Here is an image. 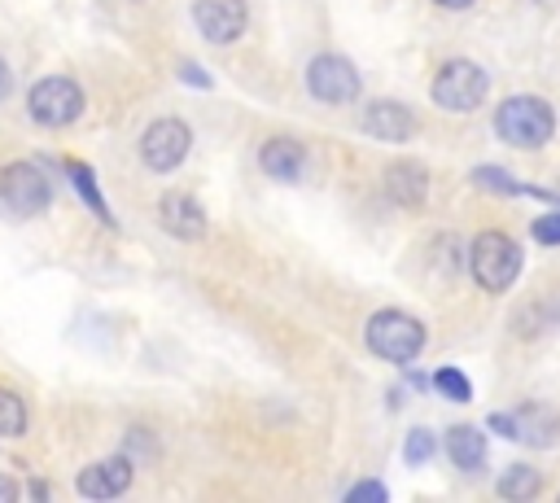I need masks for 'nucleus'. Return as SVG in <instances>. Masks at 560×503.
<instances>
[{
    "label": "nucleus",
    "instance_id": "22",
    "mask_svg": "<svg viewBox=\"0 0 560 503\" xmlns=\"http://www.w3.org/2000/svg\"><path fill=\"white\" fill-rule=\"evenodd\" d=\"M472 184H486L490 192H525V184H516V179L503 175L499 166H477V171H472Z\"/></svg>",
    "mask_w": 560,
    "mask_h": 503
},
{
    "label": "nucleus",
    "instance_id": "4",
    "mask_svg": "<svg viewBox=\"0 0 560 503\" xmlns=\"http://www.w3.org/2000/svg\"><path fill=\"white\" fill-rule=\"evenodd\" d=\"M26 114L39 127H70L83 114V87L70 74H44L26 92Z\"/></svg>",
    "mask_w": 560,
    "mask_h": 503
},
{
    "label": "nucleus",
    "instance_id": "18",
    "mask_svg": "<svg viewBox=\"0 0 560 503\" xmlns=\"http://www.w3.org/2000/svg\"><path fill=\"white\" fill-rule=\"evenodd\" d=\"M494 490H499V499H534L542 490V477L529 464H512V468H503V477H499Z\"/></svg>",
    "mask_w": 560,
    "mask_h": 503
},
{
    "label": "nucleus",
    "instance_id": "15",
    "mask_svg": "<svg viewBox=\"0 0 560 503\" xmlns=\"http://www.w3.org/2000/svg\"><path fill=\"white\" fill-rule=\"evenodd\" d=\"M385 192H389L398 206L416 210V206H424V197H429V171H424L420 162L398 157V162L385 166Z\"/></svg>",
    "mask_w": 560,
    "mask_h": 503
},
{
    "label": "nucleus",
    "instance_id": "20",
    "mask_svg": "<svg viewBox=\"0 0 560 503\" xmlns=\"http://www.w3.org/2000/svg\"><path fill=\"white\" fill-rule=\"evenodd\" d=\"M433 389H438L442 398H451V402H472V381H468L459 367H442V372L433 376Z\"/></svg>",
    "mask_w": 560,
    "mask_h": 503
},
{
    "label": "nucleus",
    "instance_id": "28",
    "mask_svg": "<svg viewBox=\"0 0 560 503\" xmlns=\"http://www.w3.org/2000/svg\"><path fill=\"white\" fill-rule=\"evenodd\" d=\"M433 4H442V9H468L472 0H433Z\"/></svg>",
    "mask_w": 560,
    "mask_h": 503
},
{
    "label": "nucleus",
    "instance_id": "7",
    "mask_svg": "<svg viewBox=\"0 0 560 503\" xmlns=\"http://www.w3.org/2000/svg\"><path fill=\"white\" fill-rule=\"evenodd\" d=\"M0 201L18 214V219H35L48 210L52 201V184L35 162H9L0 171Z\"/></svg>",
    "mask_w": 560,
    "mask_h": 503
},
{
    "label": "nucleus",
    "instance_id": "2",
    "mask_svg": "<svg viewBox=\"0 0 560 503\" xmlns=\"http://www.w3.org/2000/svg\"><path fill=\"white\" fill-rule=\"evenodd\" d=\"M363 341H368V350H372L376 359L407 367L411 359H420L429 332H424V324H420L416 315H407V311H376V315L368 319V328H363Z\"/></svg>",
    "mask_w": 560,
    "mask_h": 503
},
{
    "label": "nucleus",
    "instance_id": "8",
    "mask_svg": "<svg viewBox=\"0 0 560 503\" xmlns=\"http://www.w3.org/2000/svg\"><path fill=\"white\" fill-rule=\"evenodd\" d=\"M188 149H192V131L179 118H153L144 127V136H140V162L149 171H158V175L175 171L188 157Z\"/></svg>",
    "mask_w": 560,
    "mask_h": 503
},
{
    "label": "nucleus",
    "instance_id": "25",
    "mask_svg": "<svg viewBox=\"0 0 560 503\" xmlns=\"http://www.w3.org/2000/svg\"><path fill=\"white\" fill-rule=\"evenodd\" d=\"M179 79H184L188 87H210V83H214V79H210L201 66H192V61H184V66H179Z\"/></svg>",
    "mask_w": 560,
    "mask_h": 503
},
{
    "label": "nucleus",
    "instance_id": "21",
    "mask_svg": "<svg viewBox=\"0 0 560 503\" xmlns=\"http://www.w3.org/2000/svg\"><path fill=\"white\" fill-rule=\"evenodd\" d=\"M433 451H438V442H433L429 429H411L407 442H402V459L407 464H424V459H433Z\"/></svg>",
    "mask_w": 560,
    "mask_h": 503
},
{
    "label": "nucleus",
    "instance_id": "19",
    "mask_svg": "<svg viewBox=\"0 0 560 503\" xmlns=\"http://www.w3.org/2000/svg\"><path fill=\"white\" fill-rule=\"evenodd\" d=\"M26 433V402L13 389H0V437H22Z\"/></svg>",
    "mask_w": 560,
    "mask_h": 503
},
{
    "label": "nucleus",
    "instance_id": "6",
    "mask_svg": "<svg viewBox=\"0 0 560 503\" xmlns=\"http://www.w3.org/2000/svg\"><path fill=\"white\" fill-rule=\"evenodd\" d=\"M490 429L503 433L508 442H525V446L547 451V446H556V437H560V411H556L551 402H525V407H516V411L490 416Z\"/></svg>",
    "mask_w": 560,
    "mask_h": 503
},
{
    "label": "nucleus",
    "instance_id": "9",
    "mask_svg": "<svg viewBox=\"0 0 560 503\" xmlns=\"http://www.w3.org/2000/svg\"><path fill=\"white\" fill-rule=\"evenodd\" d=\"M359 87H363L359 83V70L346 57H337V52H319L306 66V92L315 101H324V105H350L359 96Z\"/></svg>",
    "mask_w": 560,
    "mask_h": 503
},
{
    "label": "nucleus",
    "instance_id": "26",
    "mask_svg": "<svg viewBox=\"0 0 560 503\" xmlns=\"http://www.w3.org/2000/svg\"><path fill=\"white\" fill-rule=\"evenodd\" d=\"M22 490H18V481H9V477H0V499L9 503V499H18Z\"/></svg>",
    "mask_w": 560,
    "mask_h": 503
},
{
    "label": "nucleus",
    "instance_id": "3",
    "mask_svg": "<svg viewBox=\"0 0 560 503\" xmlns=\"http://www.w3.org/2000/svg\"><path fill=\"white\" fill-rule=\"evenodd\" d=\"M468 267H472V280L486 293H503L521 276V245L512 236H503V232H481V236H472Z\"/></svg>",
    "mask_w": 560,
    "mask_h": 503
},
{
    "label": "nucleus",
    "instance_id": "17",
    "mask_svg": "<svg viewBox=\"0 0 560 503\" xmlns=\"http://www.w3.org/2000/svg\"><path fill=\"white\" fill-rule=\"evenodd\" d=\"M66 175H70L74 192L88 201V210H92L101 223H109V227H114V214H109V206H105V197H101V188H96V175H92V166H83V162H66Z\"/></svg>",
    "mask_w": 560,
    "mask_h": 503
},
{
    "label": "nucleus",
    "instance_id": "5",
    "mask_svg": "<svg viewBox=\"0 0 560 503\" xmlns=\"http://www.w3.org/2000/svg\"><path fill=\"white\" fill-rule=\"evenodd\" d=\"M486 87H490V74L468 61V57H455L446 61L438 74H433V101L446 109V114H468L486 101Z\"/></svg>",
    "mask_w": 560,
    "mask_h": 503
},
{
    "label": "nucleus",
    "instance_id": "23",
    "mask_svg": "<svg viewBox=\"0 0 560 503\" xmlns=\"http://www.w3.org/2000/svg\"><path fill=\"white\" fill-rule=\"evenodd\" d=\"M529 232H534L538 245H560V210H556V214H538V219L529 223Z\"/></svg>",
    "mask_w": 560,
    "mask_h": 503
},
{
    "label": "nucleus",
    "instance_id": "14",
    "mask_svg": "<svg viewBox=\"0 0 560 503\" xmlns=\"http://www.w3.org/2000/svg\"><path fill=\"white\" fill-rule=\"evenodd\" d=\"M158 219H162V227H166L171 236H179V241H201V236H206V210H201L188 192H166L162 206H158Z\"/></svg>",
    "mask_w": 560,
    "mask_h": 503
},
{
    "label": "nucleus",
    "instance_id": "10",
    "mask_svg": "<svg viewBox=\"0 0 560 503\" xmlns=\"http://www.w3.org/2000/svg\"><path fill=\"white\" fill-rule=\"evenodd\" d=\"M192 22L210 44H232V39H241L249 9H245V0H192Z\"/></svg>",
    "mask_w": 560,
    "mask_h": 503
},
{
    "label": "nucleus",
    "instance_id": "13",
    "mask_svg": "<svg viewBox=\"0 0 560 503\" xmlns=\"http://www.w3.org/2000/svg\"><path fill=\"white\" fill-rule=\"evenodd\" d=\"M258 166H262V175H271V179H280V184H293V179L306 171V149H302V140H293V136H271V140L258 149Z\"/></svg>",
    "mask_w": 560,
    "mask_h": 503
},
{
    "label": "nucleus",
    "instance_id": "12",
    "mask_svg": "<svg viewBox=\"0 0 560 503\" xmlns=\"http://www.w3.org/2000/svg\"><path fill=\"white\" fill-rule=\"evenodd\" d=\"M363 131L372 140H385V144H402L416 136V114L402 105V101H372L363 109Z\"/></svg>",
    "mask_w": 560,
    "mask_h": 503
},
{
    "label": "nucleus",
    "instance_id": "1",
    "mask_svg": "<svg viewBox=\"0 0 560 503\" xmlns=\"http://www.w3.org/2000/svg\"><path fill=\"white\" fill-rule=\"evenodd\" d=\"M494 131L512 149H542L556 131V109L542 96H503L494 109Z\"/></svg>",
    "mask_w": 560,
    "mask_h": 503
},
{
    "label": "nucleus",
    "instance_id": "16",
    "mask_svg": "<svg viewBox=\"0 0 560 503\" xmlns=\"http://www.w3.org/2000/svg\"><path fill=\"white\" fill-rule=\"evenodd\" d=\"M446 455H451L455 468L477 472V468L486 464V433H481L477 424H455V429L446 433Z\"/></svg>",
    "mask_w": 560,
    "mask_h": 503
},
{
    "label": "nucleus",
    "instance_id": "24",
    "mask_svg": "<svg viewBox=\"0 0 560 503\" xmlns=\"http://www.w3.org/2000/svg\"><path fill=\"white\" fill-rule=\"evenodd\" d=\"M350 503H385L389 499V490L381 486V481H359V486H350V494H346Z\"/></svg>",
    "mask_w": 560,
    "mask_h": 503
},
{
    "label": "nucleus",
    "instance_id": "11",
    "mask_svg": "<svg viewBox=\"0 0 560 503\" xmlns=\"http://www.w3.org/2000/svg\"><path fill=\"white\" fill-rule=\"evenodd\" d=\"M131 477H136L131 459H127V455H109V459L88 464V468L79 472L74 490H79L83 499H118V494L131 486Z\"/></svg>",
    "mask_w": 560,
    "mask_h": 503
},
{
    "label": "nucleus",
    "instance_id": "27",
    "mask_svg": "<svg viewBox=\"0 0 560 503\" xmlns=\"http://www.w3.org/2000/svg\"><path fill=\"white\" fill-rule=\"evenodd\" d=\"M9 83H13V74H9V66H4V61H0V101H4V96H9Z\"/></svg>",
    "mask_w": 560,
    "mask_h": 503
}]
</instances>
